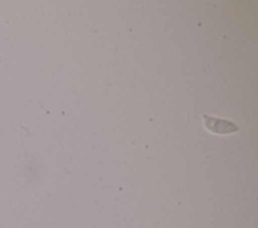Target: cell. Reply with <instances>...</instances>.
Instances as JSON below:
<instances>
[{"mask_svg":"<svg viewBox=\"0 0 258 228\" xmlns=\"http://www.w3.org/2000/svg\"><path fill=\"white\" fill-rule=\"evenodd\" d=\"M203 119L206 128L215 134H229L236 132L239 129L237 125L230 121L209 117L207 115H204Z\"/></svg>","mask_w":258,"mask_h":228,"instance_id":"6da1fadb","label":"cell"}]
</instances>
